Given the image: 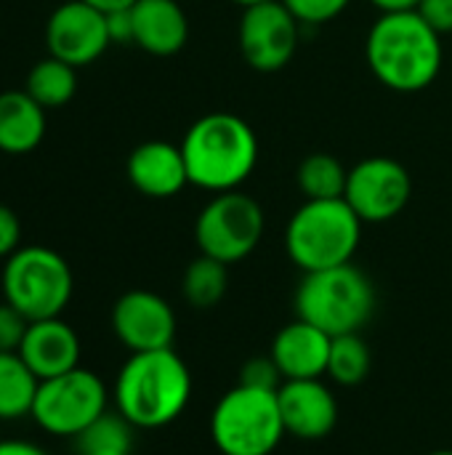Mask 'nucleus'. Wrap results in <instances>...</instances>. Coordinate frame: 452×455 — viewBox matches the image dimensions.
<instances>
[{
	"label": "nucleus",
	"mask_w": 452,
	"mask_h": 455,
	"mask_svg": "<svg viewBox=\"0 0 452 455\" xmlns=\"http://www.w3.org/2000/svg\"><path fill=\"white\" fill-rule=\"evenodd\" d=\"M365 59L381 85L397 93H418L442 69V35L418 11L381 13L368 32Z\"/></svg>",
	"instance_id": "nucleus-1"
},
{
	"label": "nucleus",
	"mask_w": 452,
	"mask_h": 455,
	"mask_svg": "<svg viewBox=\"0 0 452 455\" xmlns=\"http://www.w3.org/2000/svg\"><path fill=\"white\" fill-rule=\"evenodd\" d=\"M192 373L186 363L168 349L136 352L125 360L115 381V411L136 429H163L181 419L192 400Z\"/></svg>",
	"instance_id": "nucleus-2"
},
{
	"label": "nucleus",
	"mask_w": 452,
	"mask_h": 455,
	"mask_svg": "<svg viewBox=\"0 0 452 455\" xmlns=\"http://www.w3.org/2000/svg\"><path fill=\"white\" fill-rule=\"evenodd\" d=\"M189 184L213 195L240 189L258 165V136L248 120L232 112H210L194 120L181 141Z\"/></svg>",
	"instance_id": "nucleus-3"
},
{
	"label": "nucleus",
	"mask_w": 452,
	"mask_h": 455,
	"mask_svg": "<svg viewBox=\"0 0 452 455\" xmlns=\"http://www.w3.org/2000/svg\"><path fill=\"white\" fill-rule=\"evenodd\" d=\"M296 317L317 325L328 336L360 333L376 312L373 280L349 264L306 272L296 288Z\"/></svg>",
	"instance_id": "nucleus-4"
},
{
	"label": "nucleus",
	"mask_w": 452,
	"mask_h": 455,
	"mask_svg": "<svg viewBox=\"0 0 452 455\" xmlns=\"http://www.w3.org/2000/svg\"><path fill=\"white\" fill-rule=\"evenodd\" d=\"M362 221L352 205L338 200H306L288 221L285 251L306 275L349 264L362 240Z\"/></svg>",
	"instance_id": "nucleus-5"
},
{
	"label": "nucleus",
	"mask_w": 452,
	"mask_h": 455,
	"mask_svg": "<svg viewBox=\"0 0 452 455\" xmlns=\"http://www.w3.org/2000/svg\"><path fill=\"white\" fill-rule=\"evenodd\" d=\"M285 437L277 392L237 384L210 413V440L221 455H272Z\"/></svg>",
	"instance_id": "nucleus-6"
},
{
	"label": "nucleus",
	"mask_w": 452,
	"mask_h": 455,
	"mask_svg": "<svg viewBox=\"0 0 452 455\" xmlns=\"http://www.w3.org/2000/svg\"><path fill=\"white\" fill-rule=\"evenodd\" d=\"M3 301L16 307L29 323L61 317L72 299V269L56 251L27 245L13 251L3 267Z\"/></svg>",
	"instance_id": "nucleus-7"
},
{
	"label": "nucleus",
	"mask_w": 452,
	"mask_h": 455,
	"mask_svg": "<svg viewBox=\"0 0 452 455\" xmlns=\"http://www.w3.org/2000/svg\"><path fill=\"white\" fill-rule=\"evenodd\" d=\"M266 229L264 208L256 197L232 189L208 200L194 221V240L202 256H210L226 267L248 259Z\"/></svg>",
	"instance_id": "nucleus-8"
},
{
	"label": "nucleus",
	"mask_w": 452,
	"mask_h": 455,
	"mask_svg": "<svg viewBox=\"0 0 452 455\" xmlns=\"http://www.w3.org/2000/svg\"><path fill=\"white\" fill-rule=\"evenodd\" d=\"M109 405V392L104 381L88 371L75 368L56 379H45L37 387L32 419L53 437H77L88 424H93Z\"/></svg>",
	"instance_id": "nucleus-9"
},
{
	"label": "nucleus",
	"mask_w": 452,
	"mask_h": 455,
	"mask_svg": "<svg viewBox=\"0 0 452 455\" xmlns=\"http://www.w3.org/2000/svg\"><path fill=\"white\" fill-rule=\"evenodd\" d=\"M301 21L282 0H264L242 8L237 24V45L242 59L256 72H280L296 56Z\"/></svg>",
	"instance_id": "nucleus-10"
},
{
	"label": "nucleus",
	"mask_w": 452,
	"mask_h": 455,
	"mask_svg": "<svg viewBox=\"0 0 452 455\" xmlns=\"http://www.w3.org/2000/svg\"><path fill=\"white\" fill-rule=\"evenodd\" d=\"M413 197L410 171L394 157H368L349 168L344 200L362 224L397 219Z\"/></svg>",
	"instance_id": "nucleus-11"
},
{
	"label": "nucleus",
	"mask_w": 452,
	"mask_h": 455,
	"mask_svg": "<svg viewBox=\"0 0 452 455\" xmlns=\"http://www.w3.org/2000/svg\"><path fill=\"white\" fill-rule=\"evenodd\" d=\"M112 45L107 13L85 0L61 3L45 24L48 56H56L72 67L93 64Z\"/></svg>",
	"instance_id": "nucleus-12"
},
{
	"label": "nucleus",
	"mask_w": 452,
	"mask_h": 455,
	"mask_svg": "<svg viewBox=\"0 0 452 455\" xmlns=\"http://www.w3.org/2000/svg\"><path fill=\"white\" fill-rule=\"evenodd\" d=\"M112 331L131 355L168 349L176 339V312L163 296L136 288L115 301Z\"/></svg>",
	"instance_id": "nucleus-13"
},
{
	"label": "nucleus",
	"mask_w": 452,
	"mask_h": 455,
	"mask_svg": "<svg viewBox=\"0 0 452 455\" xmlns=\"http://www.w3.org/2000/svg\"><path fill=\"white\" fill-rule=\"evenodd\" d=\"M277 400L285 435L304 443H320L333 435L338 424V400L322 379L285 381Z\"/></svg>",
	"instance_id": "nucleus-14"
},
{
	"label": "nucleus",
	"mask_w": 452,
	"mask_h": 455,
	"mask_svg": "<svg viewBox=\"0 0 452 455\" xmlns=\"http://www.w3.org/2000/svg\"><path fill=\"white\" fill-rule=\"evenodd\" d=\"M125 171L133 189L152 200L176 197L189 184L181 144H170L160 139L139 144L131 152Z\"/></svg>",
	"instance_id": "nucleus-15"
},
{
	"label": "nucleus",
	"mask_w": 452,
	"mask_h": 455,
	"mask_svg": "<svg viewBox=\"0 0 452 455\" xmlns=\"http://www.w3.org/2000/svg\"><path fill=\"white\" fill-rule=\"evenodd\" d=\"M330 344H333V336L296 317L293 323L277 331L269 355L277 363L285 381L322 379L328 373Z\"/></svg>",
	"instance_id": "nucleus-16"
},
{
	"label": "nucleus",
	"mask_w": 452,
	"mask_h": 455,
	"mask_svg": "<svg viewBox=\"0 0 452 455\" xmlns=\"http://www.w3.org/2000/svg\"><path fill=\"white\" fill-rule=\"evenodd\" d=\"M19 355L40 381L56 379L80 368V339L61 317L35 320L27 328Z\"/></svg>",
	"instance_id": "nucleus-17"
},
{
	"label": "nucleus",
	"mask_w": 452,
	"mask_h": 455,
	"mask_svg": "<svg viewBox=\"0 0 452 455\" xmlns=\"http://www.w3.org/2000/svg\"><path fill=\"white\" fill-rule=\"evenodd\" d=\"M131 24L133 45L152 56H173L189 40V19L176 0H136Z\"/></svg>",
	"instance_id": "nucleus-18"
},
{
	"label": "nucleus",
	"mask_w": 452,
	"mask_h": 455,
	"mask_svg": "<svg viewBox=\"0 0 452 455\" xmlns=\"http://www.w3.org/2000/svg\"><path fill=\"white\" fill-rule=\"evenodd\" d=\"M45 136V107L27 91L0 93V152L29 155Z\"/></svg>",
	"instance_id": "nucleus-19"
},
{
	"label": "nucleus",
	"mask_w": 452,
	"mask_h": 455,
	"mask_svg": "<svg viewBox=\"0 0 452 455\" xmlns=\"http://www.w3.org/2000/svg\"><path fill=\"white\" fill-rule=\"evenodd\" d=\"M40 379L19 352H0V421H16L32 413Z\"/></svg>",
	"instance_id": "nucleus-20"
},
{
	"label": "nucleus",
	"mask_w": 452,
	"mask_h": 455,
	"mask_svg": "<svg viewBox=\"0 0 452 455\" xmlns=\"http://www.w3.org/2000/svg\"><path fill=\"white\" fill-rule=\"evenodd\" d=\"M24 91L45 109L64 107L72 101L77 91V67L56 56H45L27 72Z\"/></svg>",
	"instance_id": "nucleus-21"
},
{
	"label": "nucleus",
	"mask_w": 452,
	"mask_h": 455,
	"mask_svg": "<svg viewBox=\"0 0 452 455\" xmlns=\"http://www.w3.org/2000/svg\"><path fill=\"white\" fill-rule=\"evenodd\" d=\"M349 168L328 152H312L298 163L296 181L306 200H338L346 192Z\"/></svg>",
	"instance_id": "nucleus-22"
},
{
	"label": "nucleus",
	"mask_w": 452,
	"mask_h": 455,
	"mask_svg": "<svg viewBox=\"0 0 452 455\" xmlns=\"http://www.w3.org/2000/svg\"><path fill=\"white\" fill-rule=\"evenodd\" d=\"M226 288H229V267L202 253L194 261H189L181 280V293L186 304L194 309L216 307L226 296Z\"/></svg>",
	"instance_id": "nucleus-23"
},
{
	"label": "nucleus",
	"mask_w": 452,
	"mask_h": 455,
	"mask_svg": "<svg viewBox=\"0 0 452 455\" xmlns=\"http://www.w3.org/2000/svg\"><path fill=\"white\" fill-rule=\"evenodd\" d=\"M370 373V349L360 333L336 336L328 357V376L338 387H357Z\"/></svg>",
	"instance_id": "nucleus-24"
},
{
	"label": "nucleus",
	"mask_w": 452,
	"mask_h": 455,
	"mask_svg": "<svg viewBox=\"0 0 452 455\" xmlns=\"http://www.w3.org/2000/svg\"><path fill=\"white\" fill-rule=\"evenodd\" d=\"M133 424L117 413V411H104L93 424H88L77 437V453L83 451H133Z\"/></svg>",
	"instance_id": "nucleus-25"
},
{
	"label": "nucleus",
	"mask_w": 452,
	"mask_h": 455,
	"mask_svg": "<svg viewBox=\"0 0 452 455\" xmlns=\"http://www.w3.org/2000/svg\"><path fill=\"white\" fill-rule=\"evenodd\" d=\"M282 3L301 21V27H320L341 16L352 0H282Z\"/></svg>",
	"instance_id": "nucleus-26"
},
{
	"label": "nucleus",
	"mask_w": 452,
	"mask_h": 455,
	"mask_svg": "<svg viewBox=\"0 0 452 455\" xmlns=\"http://www.w3.org/2000/svg\"><path fill=\"white\" fill-rule=\"evenodd\" d=\"M240 384L250 387V389H264V392H280V387L285 384L277 363L269 357H253L242 365L240 371Z\"/></svg>",
	"instance_id": "nucleus-27"
},
{
	"label": "nucleus",
	"mask_w": 452,
	"mask_h": 455,
	"mask_svg": "<svg viewBox=\"0 0 452 455\" xmlns=\"http://www.w3.org/2000/svg\"><path fill=\"white\" fill-rule=\"evenodd\" d=\"M29 320L11 307L8 301L0 304V352H19L24 336H27Z\"/></svg>",
	"instance_id": "nucleus-28"
},
{
	"label": "nucleus",
	"mask_w": 452,
	"mask_h": 455,
	"mask_svg": "<svg viewBox=\"0 0 452 455\" xmlns=\"http://www.w3.org/2000/svg\"><path fill=\"white\" fill-rule=\"evenodd\" d=\"M424 21H429L432 29H437L440 35L452 32V0H421L416 8Z\"/></svg>",
	"instance_id": "nucleus-29"
},
{
	"label": "nucleus",
	"mask_w": 452,
	"mask_h": 455,
	"mask_svg": "<svg viewBox=\"0 0 452 455\" xmlns=\"http://www.w3.org/2000/svg\"><path fill=\"white\" fill-rule=\"evenodd\" d=\"M19 240H21L19 216L0 203V259H8L13 251H19Z\"/></svg>",
	"instance_id": "nucleus-30"
},
{
	"label": "nucleus",
	"mask_w": 452,
	"mask_h": 455,
	"mask_svg": "<svg viewBox=\"0 0 452 455\" xmlns=\"http://www.w3.org/2000/svg\"><path fill=\"white\" fill-rule=\"evenodd\" d=\"M107 27L112 43H133V24H131V8L107 13Z\"/></svg>",
	"instance_id": "nucleus-31"
},
{
	"label": "nucleus",
	"mask_w": 452,
	"mask_h": 455,
	"mask_svg": "<svg viewBox=\"0 0 452 455\" xmlns=\"http://www.w3.org/2000/svg\"><path fill=\"white\" fill-rule=\"evenodd\" d=\"M0 455H48L40 445L24 440H0Z\"/></svg>",
	"instance_id": "nucleus-32"
},
{
	"label": "nucleus",
	"mask_w": 452,
	"mask_h": 455,
	"mask_svg": "<svg viewBox=\"0 0 452 455\" xmlns=\"http://www.w3.org/2000/svg\"><path fill=\"white\" fill-rule=\"evenodd\" d=\"M381 13H400V11H416L421 0H370Z\"/></svg>",
	"instance_id": "nucleus-33"
},
{
	"label": "nucleus",
	"mask_w": 452,
	"mask_h": 455,
	"mask_svg": "<svg viewBox=\"0 0 452 455\" xmlns=\"http://www.w3.org/2000/svg\"><path fill=\"white\" fill-rule=\"evenodd\" d=\"M85 3H91L93 8H99V11H104V13H112V11H125V8H131L136 0H85Z\"/></svg>",
	"instance_id": "nucleus-34"
},
{
	"label": "nucleus",
	"mask_w": 452,
	"mask_h": 455,
	"mask_svg": "<svg viewBox=\"0 0 452 455\" xmlns=\"http://www.w3.org/2000/svg\"><path fill=\"white\" fill-rule=\"evenodd\" d=\"M77 455H131L125 453V451H83V453Z\"/></svg>",
	"instance_id": "nucleus-35"
},
{
	"label": "nucleus",
	"mask_w": 452,
	"mask_h": 455,
	"mask_svg": "<svg viewBox=\"0 0 452 455\" xmlns=\"http://www.w3.org/2000/svg\"><path fill=\"white\" fill-rule=\"evenodd\" d=\"M232 3H237L240 8H248V5H256V3H264V0H232Z\"/></svg>",
	"instance_id": "nucleus-36"
},
{
	"label": "nucleus",
	"mask_w": 452,
	"mask_h": 455,
	"mask_svg": "<svg viewBox=\"0 0 452 455\" xmlns=\"http://www.w3.org/2000/svg\"><path fill=\"white\" fill-rule=\"evenodd\" d=\"M429 455H452V451H434V453Z\"/></svg>",
	"instance_id": "nucleus-37"
},
{
	"label": "nucleus",
	"mask_w": 452,
	"mask_h": 455,
	"mask_svg": "<svg viewBox=\"0 0 452 455\" xmlns=\"http://www.w3.org/2000/svg\"><path fill=\"white\" fill-rule=\"evenodd\" d=\"M0 424H3V421H0Z\"/></svg>",
	"instance_id": "nucleus-38"
}]
</instances>
